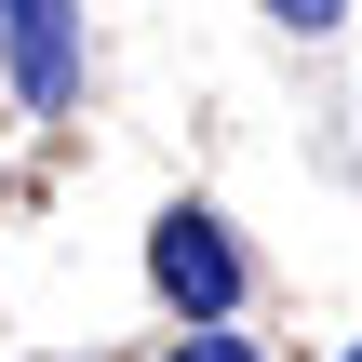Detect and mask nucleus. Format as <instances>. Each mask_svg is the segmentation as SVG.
<instances>
[{"mask_svg": "<svg viewBox=\"0 0 362 362\" xmlns=\"http://www.w3.org/2000/svg\"><path fill=\"white\" fill-rule=\"evenodd\" d=\"M269 13H282V27H296V40H309V27H336V13H349V0H269Z\"/></svg>", "mask_w": 362, "mask_h": 362, "instance_id": "20e7f679", "label": "nucleus"}, {"mask_svg": "<svg viewBox=\"0 0 362 362\" xmlns=\"http://www.w3.org/2000/svg\"><path fill=\"white\" fill-rule=\"evenodd\" d=\"M175 362H255V349H242V336H215V322H188V336H175Z\"/></svg>", "mask_w": 362, "mask_h": 362, "instance_id": "7ed1b4c3", "label": "nucleus"}, {"mask_svg": "<svg viewBox=\"0 0 362 362\" xmlns=\"http://www.w3.org/2000/svg\"><path fill=\"white\" fill-rule=\"evenodd\" d=\"M148 282H161L188 322H228V309H242V255H228V228H215L202 202H175V215L148 228Z\"/></svg>", "mask_w": 362, "mask_h": 362, "instance_id": "f257e3e1", "label": "nucleus"}, {"mask_svg": "<svg viewBox=\"0 0 362 362\" xmlns=\"http://www.w3.org/2000/svg\"><path fill=\"white\" fill-rule=\"evenodd\" d=\"M0 54H13V94L27 107H67L81 94V13L67 0H0Z\"/></svg>", "mask_w": 362, "mask_h": 362, "instance_id": "f03ea898", "label": "nucleus"}, {"mask_svg": "<svg viewBox=\"0 0 362 362\" xmlns=\"http://www.w3.org/2000/svg\"><path fill=\"white\" fill-rule=\"evenodd\" d=\"M336 362H362V349H336Z\"/></svg>", "mask_w": 362, "mask_h": 362, "instance_id": "39448f33", "label": "nucleus"}]
</instances>
